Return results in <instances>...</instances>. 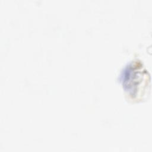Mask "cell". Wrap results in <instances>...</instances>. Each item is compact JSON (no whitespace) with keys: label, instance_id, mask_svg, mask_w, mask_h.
Segmentation results:
<instances>
[{"label":"cell","instance_id":"1","mask_svg":"<svg viewBox=\"0 0 152 152\" xmlns=\"http://www.w3.org/2000/svg\"><path fill=\"white\" fill-rule=\"evenodd\" d=\"M141 62L134 61L128 64L121 75V81L128 95L133 100H141L149 91L150 77Z\"/></svg>","mask_w":152,"mask_h":152}]
</instances>
